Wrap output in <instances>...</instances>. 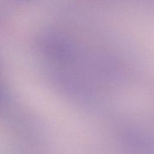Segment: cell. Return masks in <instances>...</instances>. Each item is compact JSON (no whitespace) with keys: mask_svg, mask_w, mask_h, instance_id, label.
Returning a JSON list of instances; mask_svg holds the SVG:
<instances>
[{"mask_svg":"<svg viewBox=\"0 0 154 154\" xmlns=\"http://www.w3.org/2000/svg\"><path fill=\"white\" fill-rule=\"evenodd\" d=\"M4 99V96H3V94L2 93L1 91L0 90V102H1Z\"/></svg>","mask_w":154,"mask_h":154,"instance_id":"cell-1","label":"cell"}]
</instances>
